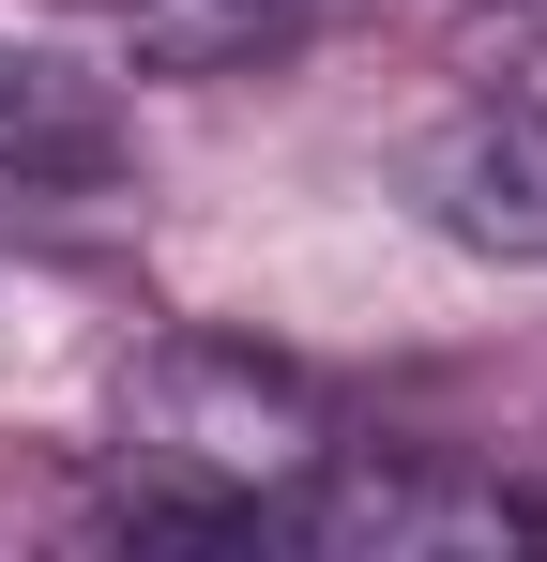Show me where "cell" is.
<instances>
[{"label":"cell","instance_id":"1","mask_svg":"<svg viewBox=\"0 0 547 562\" xmlns=\"http://www.w3.org/2000/svg\"><path fill=\"white\" fill-rule=\"evenodd\" d=\"M122 457H137V486L228 502V517L274 532V502L335 457V395L259 335H153L137 380H122Z\"/></svg>","mask_w":547,"mask_h":562},{"label":"cell","instance_id":"2","mask_svg":"<svg viewBox=\"0 0 547 562\" xmlns=\"http://www.w3.org/2000/svg\"><path fill=\"white\" fill-rule=\"evenodd\" d=\"M274 532L335 562H502V548H547V502L502 486V471H442V457H335L274 502Z\"/></svg>","mask_w":547,"mask_h":562},{"label":"cell","instance_id":"3","mask_svg":"<svg viewBox=\"0 0 547 562\" xmlns=\"http://www.w3.org/2000/svg\"><path fill=\"white\" fill-rule=\"evenodd\" d=\"M411 213L471 244V259H533L547 274V92H487V106H442L411 137Z\"/></svg>","mask_w":547,"mask_h":562},{"label":"cell","instance_id":"4","mask_svg":"<svg viewBox=\"0 0 547 562\" xmlns=\"http://www.w3.org/2000/svg\"><path fill=\"white\" fill-rule=\"evenodd\" d=\"M122 183V106L62 61H0V198H107Z\"/></svg>","mask_w":547,"mask_h":562},{"label":"cell","instance_id":"5","mask_svg":"<svg viewBox=\"0 0 547 562\" xmlns=\"http://www.w3.org/2000/svg\"><path fill=\"white\" fill-rule=\"evenodd\" d=\"M77 15L122 61H153V77H228V61H259L304 0H77Z\"/></svg>","mask_w":547,"mask_h":562},{"label":"cell","instance_id":"6","mask_svg":"<svg viewBox=\"0 0 547 562\" xmlns=\"http://www.w3.org/2000/svg\"><path fill=\"white\" fill-rule=\"evenodd\" d=\"M471 15H487V31H533V46H547V0H471Z\"/></svg>","mask_w":547,"mask_h":562}]
</instances>
